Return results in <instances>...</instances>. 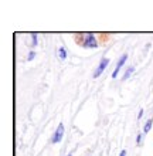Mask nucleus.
Here are the masks:
<instances>
[{"label":"nucleus","instance_id":"nucleus-1","mask_svg":"<svg viewBox=\"0 0 153 156\" xmlns=\"http://www.w3.org/2000/svg\"><path fill=\"white\" fill-rule=\"evenodd\" d=\"M77 41L84 48H96L99 45V40L94 33H81L77 34Z\"/></svg>","mask_w":153,"mask_h":156},{"label":"nucleus","instance_id":"nucleus-2","mask_svg":"<svg viewBox=\"0 0 153 156\" xmlns=\"http://www.w3.org/2000/svg\"><path fill=\"white\" fill-rule=\"evenodd\" d=\"M64 133H65V126H64V123H58V126H57V129L54 131V133H53V136H51V139H50V142L53 145H55V144H60L62 139H64Z\"/></svg>","mask_w":153,"mask_h":156},{"label":"nucleus","instance_id":"nucleus-3","mask_svg":"<svg viewBox=\"0 0 153 156\" xmlns=\"http://www.w3.org/2000/svg\"><path fill=\"white\" fill-rule=\"evenodd\" d=\"M108 66H109V58H108V57H102V58H101V61L98 62V67L95 68V71H94L92 77H94V78L101 77L103 71L106 70V67H108Z\"/></svg>","mask_w":153,"mask_h":156},{"label":"nucleus","instance_id":"nucleus-4","mask_svg":"<svg viewBox=\"0 0 153 156\" xmlns=\"http://www.w3.org/2000/svg\"><path fill=\"white\" fill-rule=\"evenodd\" d=\"M126 60H128V54H122V55H120V58L118 60V62H116L115 70H113V73H112V78H113V80H115V78H118L120 68H122V67L125 66V62H126Z\"/></svg>","mask_w":153,"mask_h":156},{"label":"nucleus","instance_id":"nucleus-5","mask_svg":"<svg viewBox=\"0 0 153 156\" xmlns=\"http://www.w3.org/2000/svg\"><path fill=\"white\" fill-rule=\"evenodd\" d=\"M67 57H68V53H67V48L64 45H61L60 48H58V58L61 60V61H65Z\"/></svg>","mask_w":153,"mask_h":156},{"label":"nucleus","instance_id":"nucleus-6","mask_svg":"<svg viewBox=\"0 0 153 156\" xmlns=\"http://www.w3.org/2000/svg\"><path fill=\"white\" fill-rule=\"evenodd\" d=\"M133 73H135V67H128L126 71H125V74L122 75V81H128L129 78L132 77Z\"/></svg>","mask_w":153,"mask_h":156},{"label":"nucleus","instance_id":"nucleus-7","mask_svg":"<svg viewBox=\"0 0 153 156\" xmlns=\"http://www.w3.org/2000/svg\"><path fill=\"white\" fill-rule=\"evenodd\" d=\"M152 125H153V119L150 118V119H148L146 121V123H145V126H143V133H149L150 132V129H152Z\"/></svg>","mask_w":153,"mask_h":156},{"label":"nucleus","instance_id":"nucleus-8","mask_svg":"<svg viewBox=\"0 0 153 156\" xmlns=\"http://www.w3.org/2000/svg\"><path fill=\"white\" fill-rule=\"evenodd\" d=\"M38 45V36L36 33H31V47H37Z\"/></svg>","mask_w":153,"mask_h":156},{"label":"nucleus","instance_id":"nucleus-9","mask_svg":"<svg viewBox=\"0 0 153 156\" xmlns=\"http://www.w3.org/2000/svg\"><path fill=\"white\" fill-rule=\"evenodd\" d=\"M34 58H36V51L31 50V51L29 53V55H27V61H33Z\"/></svg>","mask_w":153,"mask_h":156},{"label":"nucleus","instance_id":"nucleus-10","mask_svg":"<svg viewBox=\"0 0 153 156\" xmlns=\"http://www.w3.org/2000/svg\"><path fill=\"white\" fill-rule=\"evenodd\" d=\"M142 138H143V133H142V132H141V133H137V136H136V144L139 145V146L142 145Z\"/></svg>","mask_w":153,"mask_h":156},{"label":"nucleus","instance_id":"nucleus-11","mask_svg":"<svg viewBox=\"0 0 153 156\" xmlns=\"http://www.w3.org/2000/svg\"><path fill=\"white\" fill-rule=\"evenodd\" d=\"M142 116H143V109H139V112H137V119H142Z\"/></svg>","mask_w":153,"mask_h":156},{"label":"nucleus","instance_id":"nucleus-12","mask_svg":"<svg viewBox=\"0 0 153 156\" xmlns=\"http://www.w3.org/2000/svg\"><path fill=\"white\" fill-rule=\"evenodd\" d=\"M126 155H128V151L122 149V151H120V153H119V156H126Z\"/></svg>","mask_w":153,"mask_h":156},{"label":"nucleus","instance_id":"nucleus-13","mask_svg":"<svg viewBox=\"0 0 153 156\" xmlns=\"http://www.w3.org/2000/svg\"><path fill=\"white\" fill-rule=\"evenodd\" d=\"M65 156H72V153H68V155H65Z\"/></svg>","mask_w":153,"mask_h":156}]
</instances>
